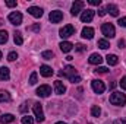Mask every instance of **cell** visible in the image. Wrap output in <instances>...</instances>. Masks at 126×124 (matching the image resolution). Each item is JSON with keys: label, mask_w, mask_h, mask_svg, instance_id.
I'll use <instances>...</instances> for the list:
<instances>
[{"label": "cell", "mask_w": 126, "mask_h": 124, "mask_svg": "<svg viewBox=\"0 0 126 124\" xmlns=\"http://www.w3.org/2000/svg\"><path fill=\"white\" fill-rule=\"evenodd\" d=\"M110 104L117 105V107H123L126 104V95L122 92H113L110 95Z\"/></svg>", "instance_id": "1"}, {"label": "cell", "mask_w": 126, "mask_h": 124, "mask_svg": "<svg viewBox=\"0 0 126 124\" xmlns=\"http://www.w3.org/2000/svg\"><path fill=\"white\" fill-rule=\"evenodd\" d=\"M101 32H103V35H104L106 38H113V37L116 35V29H114L113 24H103Z\"/></svg>", "instance_id": "2"}, {"label": "cell", "mask_w": 126, "mask_h": 124, "mask_svg": "<svg viewBox=\"0 0 126 124\" xmlns=\"http://www.w3.org/2000/svg\"><path fill=\"white\" fill-rule=\"evenodd\" d=\"M32 111H34V114H35V120H37V123H43V121H44V112H43V107H41V104L35 102V104L32 105Z\"/></svg>", "instance_id": "3"}, {"label": "cell", "mask_w": 126, "mask_h": 124, "mask_svg": "<svg viewBox=\"0 0 126 124\" xmlns=\"http://www.w3.org/2000/svg\"><path fill=\"white\" fill-rule=\"evenodd\" d=\"M7 19H9V22L12 25H16L18 26V25L22 24V13L21 12H12V13H9Z\"/></svg>", "instance_id": "4"}, {"label": "cell", "mask_w": 126, "mask_h": 124, "mask_svg": "<svg viewBox=\"0 0 126 124\" xmlns=\"http://www.w3.org/2000/svg\"><path fill=\"white\" fill-rule=\"evenodd\" d=\"M91 88H93V91H94L95 93H103L106 91V85H104V82L100 80V79H94V80L91 82Z\"/></svg>", "instance_id": "5"}, {"label": "cell", "mask_w": 126, "mask_h": 124, "mask_svg": "<svg viewBox=\"0 0 126 124\" xmlns=\"http://www.w3.org/2000/svg\"><path fill=\"white\" fill-rule=\"evenodd\" d=\"M59 34H60L62 38H69V37H72L75 34V28L72 25H64L62 29L59 31Z\"/></svg>", "instance_id": "6"}, {"label": "cell", "mask_w": 126, "mask_h": 124, "mask_svg": "<svg viewBox=\"0 0 126 124\" xmlns=\"http://www.w3.org/2000/svg\"><path fill=\"white\" fill-rule=\"evenodd\" d=\"M50 93H51V88L48 85H41L37 89V95L41 96V98H47V96H50Z\"/></svg>", "instance_id": "7"}, {"label": "cell", "mask_w": 126, "mask_h": 124, "mask_svg": "<svg viewBox=\"0 0 126 124\" xmlns=\"http://www.w3.org/2000/svg\"><path fill=\"white\" fill-rule=\"evenodd\" d=\"M84 9V1H75L72 4V9H70V15L72 16H76L81 13V10Z\"/></svg>", "instance_id": "8"}, {"label": "cell", "mask_w": 126, "mask_h": 124, "mask_svg": "<svg viewBox=\"0 0 126 124\" xmlns=\"http://www.w3.org/2000/svg\"><path fill=\"white\" fill-rule=\"evenodd\" d=\"M94 10L93 9H87V10H84L82 12V15H81V21L82 22H91L93 21V18H94Z\"/></svg>", "instance_id": "9"}, {"label": "cell", "mask_w": 126, "mask_h": 124, "mask_svg": "<svg viewBox=\"0 0 126 124\" xmlns=\"http://www.w3.org/2000/svg\"><path fill=\"white\" fill-rule=\"evenodd\" d=\"M62 19H63V13L60 10H53V12H50V21H51L53 24H59Z\"/></svg>", "instance_id": "10"}, {"label": "cell", "mask_w": 126, "mask_h": 124, "mask_svg": "<svg viewBox=\"0 0 126 124\" xmlns=\"http://www.w3.org/2000/svg\"><path fill=\"white\" fill-rule=\"evenodd\" d=\"M40 73H41V76H44V77H50V76H53V69L50 67V66H46V64H43L41 67H40Z\"/></svg>", "instance_id": "11"}, {"label": "cell", "mask_w": 126, "mask_h": 124, "mask_svg": "<svg viewBox=\"0 0 126 124\" xmlns=\"http://www.w3.org/2000/svg\"><path fill=\"white\" fill-rule=\"evenodd\" d=\"M28 13L34 18H41L43 16V9L37 7V6H31V7H28Z\"/></svg>", "instance_id": "12"}, {"label": "cell", "mask_w": 126, "mask_h": 124, "mask_svg": "<svg viewBox=\"0 0 126 124\" xmlns=\"http://www.w3.org/2000/svg\"><path fill=\"white\" fill-rule=\"evenodd\" d=\"M106 12H109L111 16H119V7L116 4H113V3H109L106 6Z\"/></svg>", "instance_id": "13"}, {"label": "cell", "mask_w": 126, "mask_h": 124, "mask_svg": "<svg viewBox=\"0 0 126 124\" xmlns=\"http://www.w3.org/2000/svg\"><path fill=\"white\" fill-rule=\"evenodd\" d=\"M54 92L57 93V95H63V93L66 92V86L63 85V82H60V80L54 82Z\"/></svg>", "instance_id": "14"}, {"label": "cell", "mask_w": 126, "mask_h": 124, "mask_svg": "<svg viewBox=\"0 0 126 124\" xmlns=\"http://www.w3.org/2000/svg\"><path fill=\"white\" fill-rule=\"evenodd\" d=\"M88 62L91 63V64H101L103 63V57L100 56V54H97V53H94V54H91L90 56V59H88Z\"/></svg>", "instance_id": "15"}, {"label": "cell", "mask_w": 126, "mask_h": 124, "mask_svg": "<svg viewBox=\"0 0 126 124\" xmlns=\"http://www.w3.org/2000/svg\"><path fill=\"white\" fill-rule=\"evenodd\" d=\"M15 121V117L12 114H1L0 115V123L1 124H9V123H13Z\"/></svg>", "instance_id": "16"}, {"label": "cell", "mask_w": 126, "mask_h": 124, "mask_svg": "<svg viewBox=\"0 0 126 124\" xmlns=\"http://www.w3.org/2000/svg\"><path fill=\"white\" fill-rule=\"evenodd\" d=\"M93 37H94V29H93V28L85 26V28L82 29V38H85V39H91Z\"/></svg>", "instance_id": "17"}, {"label": "cell", "mask_w": 126, "mask_h": 124, "mask_svg": "<svg viewBox=\"0 0 126 124\" xmlns=\"http://www.w3.org/2000/svg\"><path fill=\"white\" fill-rule=\"evenodd\" d=\"M59 47H60V50H62L63 53H69V51L73 48V44H72V42H69V41H62Z\"/></svg>", "instance_id": "18"}, {"label": "cell", "mask_w": 126, "mask_h": 124, "mask_svg": "<svg viewBox=\"0 0 126 124\" xmlns=\"http://www.w3.org/2000/svg\"><path fill=\"white\" fill-rule=\"evenodd\" d=\"M10 77V72L7 67H0V80H7Z\"/></svg>", "instance_id": "19"}, {"label": "cell", "mask_w": 126, "mask_h": 124, "mask_svg": "<svg viewBox=\"0 0 126 124\" xmlns=\"http://www.w3.org/2000/svg\"><path fill=\"white\" fill-rule=\"evenodd\" d=\"M106 59H107V63H109V66H116V64L119 63V57H117L116 54H109Z\"/></svg>", "instance_id": "20"}, {"label": "cell", "mask_w": 126, "mask_h": 124, "mask_svg": "<svg viewBox=\"0 0 126 124\" xmlns=\"http://www.w3.org/2000/svg\"><path fill=\"white\" fill-rule=\"evenodd\" d=\"M9 101H10V93L0 89V102H9Z\"/></svg>", "instance_id": "21"}, {"label": "cell", "mask_w": 126, "mask_h": 124, "mask_svg": "<svg viewBox=\"0 0 126 124\" xmlns=\"http://www.w3.org/2000/svg\"><path fill=\"white\" fill-rule=\"evenodd\" d=\"M13 39H15V44H18V45H21V44L24 42L22 34H21V32H15V34H13Z\"/></svg>", "instance_id": "22"}, {"label": "cell", "mask_w": 126, "mask_h": 124, "mask_svg": "<svg viewBox=\"0 0 126 124\" xmlns=\"http://www.w3.org/2000/svg\"><path fill=\"white\" fill-rule=\"evenodd\" d=\"M91 114H93V117H100L101 108H100L98 105H93V107H91Z\"/></svg>", "instance_id": "23"}, {"label": "cell", "mask_w": 126, "mask_h": 124, "mask_svg": "<svg viewBox=\"0 0 126 124\" xmlns=\"http://www.w3.org/2000/svg\"><path fill=\"white\" fill-rule=\"evenodd\" d=\"M98 47H100L101 50H107V48L110 47V44H109L107 39H98Z\"/></svg>", "instance_id": "24"}, {"label": "cell", "mask_w": 126, "mask_h": 124, "mask_svg": "<svg viewBox=\"0 0 126 124\" xmlns=\"http://www.w3.org/2000/svg\"><path fill=\"white\" fill-rule=\"evenodd\" d=\"M41 57H43L44 60H51V57H53V51H43V53H41Z\"/></svg>", "instance_id": "25"}, {"label": "cell", "mask_w": 126, "mask_h": 124, "mask_svg": "<svg viewBox=\"0 0 126 124\" xmlns=\"http://www.w3.org/2000/svg\"><path fill=\"white\" fill-rule=\"evenodd\" d=\"M6 41H7V32L0 31V44H4Z\"/></svg>", "instance_id": "26"}, {"label": "cell", "mask_w": 126, "mask_h": 124, "mask_svg": "<svg viewBox=\"0 0 126 124\" xmlns=\"http://www.w3.org/2000/svg\"><path fill=\"white\" fill-rule=\"evenodd\" d=\"M16 59H18V53H16V51H10L9 56H7V60H9V62H15Z\"/></svg>", "instance_id": "27"}, {"label": "cell", "mask_w": 126, "mask_h": 124, "mask_svg": "<svg viewBox=\"0 0 126 124\" xmlns=\"http://www.w3.org/2000/svg\"><path fill=\"white\" fill-rule=\"evenodd\" d=\"M22 124H34L32 117H30V115H24V117H22Z\"/></svg>", "instance_id": "28"}, {"label": "cell", "mask_w": 126, "mask_h": 124, "mask_svg": "<svg viewBox=\"0 0 126 124\" xmlns=\"http://www.w3.org/2000/svg\"><path fill=\"white\" fill-rule=\"evenodd\" d=\"M35 83H37V73L32 72L31 76H30V85H35Z\"/></svg>", "instance_id": "29"}, {"label": "cell", "mask_w": 126, "mask_h": 124, "mask_svg": "<svg viewBox=\"0 0 126 124\" xmlns=\"http://www.w3.org/2000/svg\"><path fill=\"white\" fill-rule=\"evenodd\" d=\"M85 48H87V47H85L84 44H76V45H75V50H76V51H79V53L85 51Z\"/></svg>", "instance_id": "30"}, {"label": "cell", "mask_w": 126, "mask_h": 124, "mask_svg": "<svg viewBox=\"0 0 126 124\" xmlns=\"http://www.w3.org/2000/svg\"><path fill=\"white\" fill-rule=\"evenodd\" d=\"M94 72H95V73H107V72H109V69H107V67H97Z\"/></svg>", "instance_id": "31"}, {"label": "cell", "mask_w": 126, "mask_h": 124, "mask_svg": "<svg viewBox=\"0 0 126 124\" xmlns=\"http://www.w3.org/2000/svg\"><path fill=\"white\" fill-rule=\"evenodd\" d=\"M119 85H120V88H122V89H125V91H126V76H123V77L120 79Z\"/></svg>", "instance_id": "32"}, {"label": "cell", "mask_w": 126, "mask_h": 124, "mask_svg": "<svg viewBox=\"0 0 126 124\" xmlns=\"http://www.w3.org/2000/svg\"><path fill=\"white\" fill-rule=\"evenodd\" d=\"M69 80H70L72 83H79V82H81V76H78V74H76V76H73V77H70Z\"/></svg>", "instance_id": "33"}, {"label": "cell", "mask_w": 126, "mask_h": 124, "mask_svg": "<svg viewBox=\"0 0 126 124\" xmlns=\"http://www.w3.org/2000/svg\"><path fill=\"white\" fill-rule=\"evenodd\" d=\"M119 25H120V26H123V28H126V16L119 19Z\"/></svg>", "instance_id": "34"}, {"label": "cell", "mask_w": 126, "mask_h": 124, "mask_svg": "<svg viewBox=\"0 0 126 124\" xmlns=\"http://www.w3.org/2000/svg\"><path fill=\"white\" fill-rule=\"evenodd\" d=\"M107 12H106V7H100L98 9V16H104Z\"/></svg>", "instance_id": "35"}, {"label": "cell", "mask_w": 126, "mask_h": 124, "mask_svg": "<svg viewBox=\"0 0 126 124\" xmlns=\"http://www.w3.org/2000/svg\"><path fill=\"white\" fill-rule=\"evenodd\" d=\"M90 4H93V6H100V4H101V0H90Z\"/></svg>", "instance_id": "36"}, {"label": "cell", "mask_w": 126, "mask_h": 124, "mask_svg": "<svg viewBox=\"0 0 126 124\" xmlns=\"http://www.w3.org/2000/svg\"><path fill=\"white\" fill-rule=\"evenodd\" d=\"M113 124H126V118H119V120H116Z\"/></svg>", "instance_id": "37"}, {"label": "cell", "mask_w": 126, "mask_h": 124, "mask_svg": "<svg viewBox=\"0 0 126 124\" xmlns=\"http://www.w3.org/2000/svg\"><path fill=\"white\" fill-rule=\"evenodd\" d=\"M31 29H32V31H35V32H38V31H40V24H35V25H32Z\"/></svg>", "instance_id": "38"}, {"label": "cell", "mask_w": 126, "mask_h": 124, "mask_svg": "<svg viewBox=\"0 0 126 124\" xmlns=\"http://www.w3.org/2000/svg\"><path fill=\"white\" fill-rule=\"evenodd\" d=\"M6 6L7 7H15L16 6V1H6Z\"/></svg>", "instance_id": "39"}, {"label": "cell", "mask_w": 126, "mask_h": 124, "mask_svg": "<svg viewBox=\"0 0 126 124\" xmlns=\"http://www.w3.org/2000/svg\"><path fill=\"white\" fill-rule=\"evenodd\" d=\"M27 108H28V107H27V104H22V105H21V108H19V111H21V112H25V111H27Z\"/></svg>", "instance_id": "40"}, {"label": "cell", "mask_w": 126, "mask_h": 124, "mask_svg": "<svg viewBox=\"0 0 126 124\" xmlns=\"http://www.w3.org/2000/svg\"><path fill=\"white\" fill-rule=\"evenodd\" d=\"M123 47H125V41L120 39V41H119V48H123Z\"/></svg>", "instance_id": "41"}, {"label": "cell", "mask_w": 126, "mask_h": 124, "mask_svg": "<svg viewBox=\"0 0 126 124\" xmlns=\"http://www.w3.org/2000/svg\"><path fill=\"white\" fill-rule=\"evenodd\" d=\"M56 124H66V123H63V121H59V123H56Z\"/></svg>", "instance_id": "42"}, {"label": "cell", "mask_w": 126, "mask_h": 124, "mask_svg": "<svg viewBox=\"0 0 126 124\" xmlns=\"http://www.w3.org/2000/svg\"><path fill=\"white\" fill-rule=\"evenodd\" d=\"M0 59H1V51H0Z\"/></svg>", "instance_id": "43"}, {"label": "cell", "mask_w": 126, "mask_h": 124, "mask_svg": "<svg viewBox=\"0 0 126 124\" xmlns=\"http://www.w3.org/2000/svg\"><path fill=\"white\" fill-rule=\"evenodd\" d=\"M0 25H1V19H0Z\"/></svg>", "instance_id": "44"}]
</instances>
